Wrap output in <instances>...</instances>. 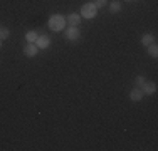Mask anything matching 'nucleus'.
I'll return each mask as SVG.
<instances>
[{
	"label": "nucleus",
	"instance_id": "obj_1",
	"mask_svg": "<svg viewBox=\"0 0 158 151\" xmlns=\"http://www.w3.org/2000/svg\"><path fill=\"white\" fill-rule=\"evenodd\" d=\"M49 29L54 30V32H61V30H64V27L67 25V20L64 15H59V14H54L49 17V22H47Z\"/></svg>",
	"mask_w": 158,
	"mask_h": 151
},
{
	"label": "nucleus",
	"instance_id": "obj_2",
	"mask_svg": "<svg viewBox=\"0 0 158 151\" xmlns=\"http://www.w3.org/2000/svg\"><path fill=\"white\" fill-rule=\"evenodd\" d=\"M81 15L82 18H86V20H91V18H94L96 15H98V9H96V5L93 2H89V3H84V5L81 7Z\"/></svg>",
	"mask_w": 158,
	"mask_h": 151
},
{
	"label": "nucleus",
	"instance_id": "obj_3",
	"mask_svg": "<svg viewBox=\"0 0 158 151\" xmlns=\"http://www.w3.org/2000/svg\"><path fill=\"white\" fill-rule=\"evenodd\" d=\"M39 47V51H44V49H49L51 47V37L46 35V34H40L39 37H37V40L34 42Z\"/></svg>",
	"mask_w": 158,
	"mask_h": 151
},
{
	"label": "nucleus",
	"instance_id": "obj_4",
	"mask_svg": "<svg viewBox=\"0 0 158 151\" xmlns=\"http://www.w3.org/2000/svg\"><path fill=\"white\" fill-rule=\"evenodd\" d=\"M140 89H141V92L145 94V96H153V94L156 92L158 86H156V82H153V81H146Z\"/></svg>",
	"mask_w": 158,
	"mask_h": 151
},
{
	"label": "nucleus",
	"instance_id": "obj_5",
	"mask_svg": "<svg viewBox=\"0 0 158 151\" xmlns=\"http://www.w3.org/2000/svg\"><path fill=\"white\" fill-rule=\"evenodd\" d=\"M66 40H71V42H76V40L81 37V30H79L77 27H67L66 30Z\"/></svg>",
	"mask_w": 158,
	"mask_h": 151
},
{
	"label": "nucleus",
	"instance_id": "obj_6",
	"mask_svg": "<svg viewBox=\"0 0 158 151\" xmlns=\"http://www.w3.org/2000/svg\"><path fill=\"white\" fill-rule=\"evenodd\" d=\"M37 52H39V47H37L34 42H27L24 47V54L27 55V57H35Z\"/></svg>",
	"mask_w": 158,
	"mask_h": 151
},
{
	"label": "nucleus",
	"instance_id": "obj_7",
	"mask_svg": "<svg viewBox=\"0 0 158 151\" xmlns=\"http://www.w3.org/2000/svg\"><path fill=\"white\" fill-rule=\"evenodd\" d=\"M66 20H67V25H69V27H77V25L81 24V15L73 12L66 17Z\"/></svg>",
	"mask_w": 158,
	"mask_h": 151
},
{
	"label": "nucleus",
	"instance_id": "obj_8",
	"mask_svg": "<svg viewBox=\"0 0 158 151\" xmlns=\"http://www.w3.org/2000/svg\"><path fill=\"white\" fill-rule=\"evenodd\" d=\"M143 96H145V94L141 92L140 88H133L130 91V99L133 101V103H140V101L143 99Z\"/></svg>",
	"mask_w": 158,
	"mask_h": 151
},
{
	"label": "nucleus",
	"instance_id": "obj_9",
	"mask_svg": "<svg viewBox=\"0 0 158 151\" xmlns=\"http://www.w3.org/2000/svg\"><path fill=\"white\" fill-rule=\"evenodd\" d=\"M155 42V37L152 35V34H143L141 35V44L145 45V47H148L150 44H153Z\"/></svg>",
	"mask_w": 158,
	"mask_h": 151
},
{
	"label": "nucleus",
	"instance_id": "obj_10",
	"mask_svg": "<svg viewBox=\"0 0 158 151\" xmlns=\"http://www.w3.org/2000/svg\"><path fill=\"white\" fill-rule=\"evenodd\" d=\"M146 49H148V55H150V57H153V59H156V57H158V45H156L155 42L150 44Z\"/></svg>",
	"mask_w": 158,
	"mask_h": 151
},
{
	"label": "nucleus",
	"instance_id": "obj_11",
	"mask_svg": "<svg viewBox=\"0 0 158 151\" xmlns=\"http://www.w3.org/2000/svg\"><path fill=\"white\" fill-rule=\"evenodd\" d=\"M37 37H39V34H37L35 30H29V32L25 34V40H27V42H35Z\"/></svg>",
	"mask_w": 158,
	"mask_h": 151
},
{
	"label": "nucleus",
	"instance_id": "obj_12",
	"mask_svg": "<svg viewBox=\"0 0 158 151\" xmlns=\"http://www.w3.org/2000/svg\"><path fill=\"white\" fill-rule=\"evenodd\" d=\"M110 12H111V14L121 12V2H111V3H110Z\"/></svg>",
	"mask_w": 158,
	"mask_h": 151
},
{
	"label": "nucleus",
	"instance_id": "obj_13",
	"mask_svg": "<svg viewBox=\"0 0 158 151\" xmlns=\"http://www.w3.org/2000/svg\"><path fill=\"white\" fill-rule=\"evenodd\" d=\"M146 81H148V79H146L145 76H141V74L136 76V77H135V81H133V82H135V88H141V86L145 84Z\"/></svg>",
	"mask_w": 158,
	"mask_h": 151
},
{
	"label": "nucleus",
	"instance_id": "obj_14",
	"mask_svg": "<svg viewBox=\"0 0 158 151\" xmlns=\"http://www.w3.org/2000/svg\"><path fill=\"white\" fill-rule=\"evenodd\" d=\"M9 35H10V30L9 29H7V27H0V39L5 40Z\"/></svg>",
	"mask_w": 158,
	"mask_h": 151
},
{
	"label": "nucleus",
	"instance_id": "obj_15",
	"mask_svg": "<svg viewBox=\"0 0 158 151\" xmlns=\"http://www.w3.org/2000/svg\"><path fill=\"white\" fill-rule=\"evenodd\" d=\"M96 5V9L99 10V9H104V7L108 5V0H94V2H93Z\"/></svg>",
	"mask_w": 158,
	"mask_h": 151
},
{
	"label": "nucleus",
	"instance_id": "obj_16",
	"mask_svg": "<svg viewBox=\"0 0 158 151\" xmlns=\"http://www.w3.org/2000/svg\"><path fill=\"white\" fill-rule=\"evenodd\" d=\"M125 2H133V0H125Z\"/></svg>",
	"mask_w": 158,
	"mask_h": 151
},
{
	"label": "nucleus",
	"instance_id": "obj_17",
	"mask_svg": "<svg viewBox=\"0 0 158 151\" xmlns=\"http://www.w3.org/2000/svg\"><path fill=\"white\" fill-rule=\"evenodd\" d=\"M0 47H2V39H0Z\"/></svg>",
	"mask_w": 158,
	"mask_h": 151
},
{
	"label": "nucleus",
	"instance_id": "obj_18",
	"mask_svg": "<svg viewBox=\"0 0 158 151\" xmlns=\"http://www.w3.org/2000/svg\"><path fill=\"white\" fill-rule=\"evenodd\" d=\"M0 27H2V25H0Z\"/></svg>",
	"mask_w": 158,
	"mask_h": 151
}]
</instances>
